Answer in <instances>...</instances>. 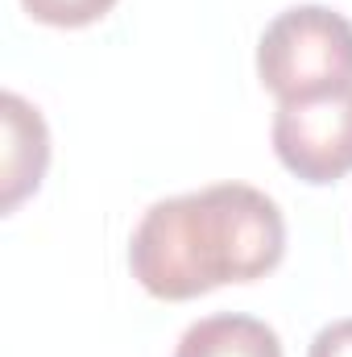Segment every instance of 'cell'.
<instances>
[{"instance_id": "cell-1", "label": "cell", "mask_w": 352, "mask_h": 357, "mask_svg": "<svg viewBox=\"0 0 352 357\" xmlns=\"http://www.w3.org/2000/svg\"><path fill=\"white\" fill-rule=\"evenodd\" d=\"M286 220L249 183H211L158 199L129 241L133 278L154 299H195L224 282H253L282 262Z\"/></svg>"}, {"instance_id": "cell-2", "label": "cell", "mask_w": 352, "mask_h": 357, "mask_svg": "<svg viewBox=\"0 0 352 357\" xmlns=\"http://www.w3.org/2000/svg\"><path fill=\"white\" fill-rule=\"evenodd\" d=\"M257 75L278 104L352 88V21L323 4L278 13L257 42Z\"/></svg>"}, {"instance_id": "cell-3", "label": "cell", "mask_w": 352, "mask_h": 357, "mask_svg": "<svg viewBox=\"0 0 352 357\" xmlns=\"http://www.w3.org/2000/svg\"><path fill=\"white\" fill-rule=\"evenodd\" d=\"M273 154L303 183H336L352 171V88L286 100L273 112Z\"/></svg>"}, {"instance_id": "cell-4", "label": "cell", "mask_w": 352, "mask_h": 357, "mask_svg": "<svg viewBox=\"0 0 352 357\" xmlns=\"http://www.w3.org/2000/svg\"><path fill=\"white\" fill-rule=\"evenodd\" d=\"M0 112H4V195H0V208L13 212L29 191H38V183L46 175L50 133H46L42 112L33 104H25L17 91L0 96Z\"/></svg>"}, {"instance_id": "cell-5", "label": "cell", "mask_w": 352, "mask_h": 357, "mask_svg": "<svg viewBox=\"0 0 352 357\" xmlns=\"http://www.w3.org/2000/svg\"><path fill=\"white\" fill-rule=\"evenodd\" d=\"M175 357H282L278 333L257 316H207L191 324L178 341Z\"/></svg>"}, {"instance_id": "cell-6", "label": "cell", "mask_w": 352, "mask_h": 357, "mask_svg": "<svg viewBox=\"0 0 352 357\" xmlns=\"http://www.w3.org/2000/svg\"><path fill=\"white\" fill-rule=\"evenodd\" d=\"M25 13L42 25H58V29H79L99 21L104 13H112L116 0H21Z\"/></svg>"}, {"instance_id": "cell-7", "label": "cell", "mask_w": 352, "mask_h": 357, "mask_svg": "<svg viewBox=\"0 0 352 357\" xmlns=\"http://www.w3.org/2000/svg\"><path fill=\"white\" fill-rule=\"evenodd\" d=\"M307 357H352V316L328 324V328H319Z\"/></svg>"}]
</instances>
